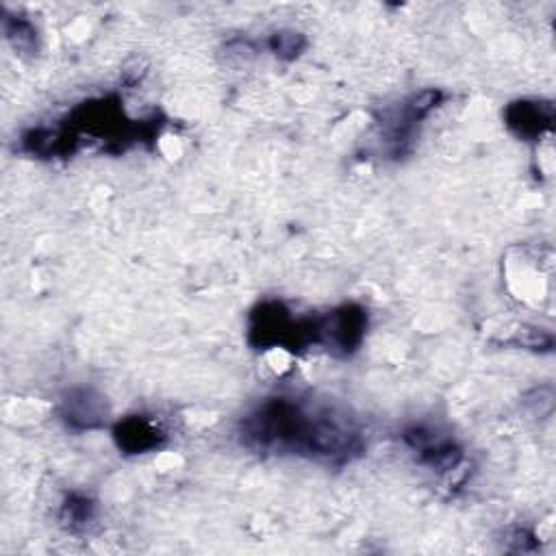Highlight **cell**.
Wrapping results in <instances>:
<instances>
[{"mask_svg": "<svg viewBox=\"0 0 556 556\" xmlns=\"http://www.w3.org/2000/svg\"><path fill=\"white\" fill-rule=\"evenodd\" d=\"M242 441L257 452L346 463L361 452V437L333 411H309L294 398H270L239 424Z\"/></svg>", "mask_w": 556, "mask_h": 556, "instance_id": "6da1fadb", "label": "cell"}, {"mask_svg": "<svg viewBox=\"0 0 556 556\" xmlns=\"http://www.w3.org/2000/svg\"><path fill=\"white\" fill-rule=\"evenodd\" d=\"M368 313L359 305H344L318 318V344L337 357H350L365 337Z\"/></svg>", "mask_w": 556, "mask_h": 556, "instance_id": "7a4b0ae2", "label": "cell"}, {"mask_svg": "<svg viewBox=\"0 0 556 556\" xmlns=\"http://www.w3.org/2000/svg\"><path fill=\"white\" fill-rule=\"evenodd\" d=\"M404 441H407V446L413 452H417L422 463L433 467L437 472L457 470L463 461V452L454 444V439L441 435L437 428L411 426L409 431H404Z\"/></svg>", "mask_w": 556, "mask_h": 556, "instance_id": "3957f363", "label": "cell"}, {"mask_svg": "<svg viewBox=\"0 0 556 556\" xmlns=\"http://www.w3.org/2000/svg\"><path fill=\"white\" fill-rule=\"evenodd\" d=\"M504 122L522 139H539L552 131L554 105L546 100H517L504 109Z\"/></svg>", "mask_w": 556, "mask_h": 556, "instance_id": "277c9868", "label": "cell"}, {"mask_svg": "<svg viewBox=\"0 0 556 556\" xmlns=\"http://www.w3.org/2000/svg\"><path fill=\"white\" fill-rule=\"evenodd\" d=\"M61 417L74 431H94L105 426L107 404L92 389H72L61 402Z\"/></svg>", "mask_w": 556, "mask_h": 556, "instance_id": "5b68a950", "label": "cell"}, {"mask_svg": "<svg viewBox=\"0 0 556 556\" xmlns=\"http://www.w3.org/2000/svg\"><path fill=\"white\" fill-rule=\"evenodd\" d=\"M113 439L124 454H146L166 444V433L146 415H131L113 428Z\"/></svg>", "mask_w": 556, "mask_h": 556, "instance_id": "8992f818", "label": "cell"}, {"mask_svg": "<svg viewBox=\"0 0 556 556\" xmlns=\"http://www.w3.org/2000/svg\"><path fill=\"white\" fill-rule=\"evenodd\" d=\"M94 513L96 507L90 498L81 494H72L66 498V502H63L61 520L70 530H83L94 520Z\"/></svg>", "mask_w": 556, "mask_h": 556, "instance_id": "52a82bcc", "label": "cell"}, {"mask_svg": "<svg viewBox=\"0 0 556 556\" xmlns=\"http://www.w3.org/2000/svg\"><path fill=\"white\" fill-rule=\"evenodd\" d=\"M441 100H444V92L439 90H422V92H415L411 94L407 100H404L402 105V113L404 118H407L411 124L422 122L424 118L431 116V113L441 105Z\"/></svg>", "mask_w": 556, "mask_h": 556, "instance_id": "ba28073f", "label": "cell"}, {"mask_svg": "<svg viewBox=\"0 0 556 556\" xmlns=\"http://www.w3.org/2000/svg\"><path fill=\"white\" fill-rule=\"evenodd\" d=\"M268 48L272 53L283 59V61H294L298 59L302 53H305L307 48V37L302 35L300 31H276L274 35H270L268 40Z\"/></svg>", "mask_w": 556, "mask_h": 556, "instance_id": "9c48e42d", "label": "cell"}, {"mask_svg": "<svg viewBox=\"0 0 556 556\" xmlns=\"http://www.w3.org/2000/svg\"><path fill=\"white\" fill-rule=\"evenodd\" d=\"M5 35L7 40L14 44L16 50H22V53H33L35 50V40H37V31L29 20L24 18H5Z\"/></svg>", "mask_w": 556, "mask_h": 556, "instance_id": "30bf717a", "label": "cell"}, {"mask_svg": "<svg viewBox=\"0 0 556 556\" xmlns=\"http://www.w3.org/2000/svg\"><path fill=\"white\" fill-rule=\"evenodd\" d=\"M528 413L533 417H539V420H546V417L552 415L554 411V391L552 387H539L533 389L524 400Z\"/></svg>", "mask_w": 556, "mask_h": 556, "instance_id": "8fae6325", "label": "cell"}, {"mask_svg": "<svg viewBox=\"0 0 556 556\" xmlns=\"http://www.w3.org/2000/svg\"><path fill=\"white\" fill-rule=\"evenodd\" d=\"M513 344L528 348V350H552L554 346V339L550 333L541 331V328H522L520 333L515 335Z\"/></svg>", "mask_w": 556, "mask_h": 556, "instance_id": "7c38bea8", "label": "cell"}]
</instances>
